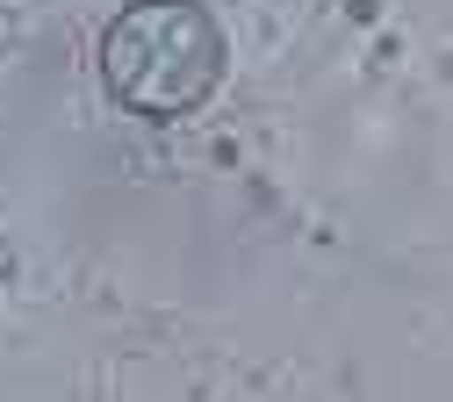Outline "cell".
<instances>
[{"mask_svg": "<svg viewBox=\"0 0 453 402\" xmlns=\"http://www.w3.org/2000/svg\"><path fill=\"white\" fill-rule=\"evenodd\" d=\"M223 22L202 0H130L101 29V87L137 123H180L223 87Z\"/></svg>", "mask_w": 453, "mask_h": 402, "instance_id": "6da1fadb", "label": "cell"}]
</instances>
